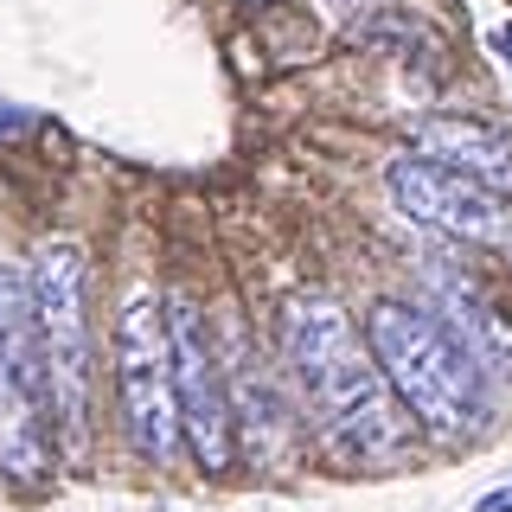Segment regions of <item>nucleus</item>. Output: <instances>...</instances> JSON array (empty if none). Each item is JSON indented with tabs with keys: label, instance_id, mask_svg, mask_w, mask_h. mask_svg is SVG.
Here are the masks:
<instances>
[{
	"label": "nucleus",
	"instance_id": "10",
	"mask_svg": "<svg viewBox=\"0 0 512 512\" xmlns=\"http://www.w3.org/2000/svg\"><path fill=\"white\" fill-rule=\"evenodd\" d=\"M474 512H512V480H506V487H493V493H480Z\"/></svg>",
	"mask_w": 512,
	"mask_h": 512
},
{
	"label": "nucleus",
	"instance_id": "3",
	"mask_svg": "<svg viewBox=\"0 0 512 512\" xmlns=\"http://www.w3.org/2000/svg\"><path fill=\"white\" fill-rule=\"evenodd\" d=\"M90 263L77 244H45L32 263V320H39V352H45V384H52V410L58 429L71 442V455L84 461L90 448V384H96V359H90Z\"/></svg>",
	"mask_w": 512,
	"mask_h": 512
},
{
	"label": "nucleus",
	"instance_id": "6",
	"mask_svg": "<svg viewBox=\"0 0 512 512\" xmlns=\"http://www.w3.org/2000/svg\"><path fill=\"white\" fill-rule=\"evenodd\" d=\"M167 333H173V391H180V429L192 442L205 474L231 468V384H224L212 327L192 301L167 308Z\"/></svg>",
	"mask_w": 512,
	"mask_h": 512
},
{
	"label": "nucleus",
	"instance_id": "11",
	"mask_svg": "<svg viewBox=\"0 0 512 512\" xmlns=\"http://www.w3.org/2000/svg\"><path fill=\"white\" fill-rule=\"evenodd\" d=\"M493 52H500L512 64V26H493Z\"/></svg>",
	"mask_w": 512,
	"mask_h": 512
},
{
	"label": "nucleus",
	"instance_id": "8",
	"mask_svg": "<svg viewBox=\"0 0 512 512\" xmlns=\"http://www.w3.org/2000/svg\"><path fill=\"white\" fill-rule=\"evenodd\" d=\"M416 141H423V154H442V167L468 173L474 186L512 192V141L500 135V128L436 116V122H416Z\"/></svg>",
	"mask_w": 512,
	"mask_h": 512
},
{
	"label": "nucleus",
	"instance_id": "7",
	"mask_svg": "<svg viewBox=\"0 0 512 512\" xmlns=\"http://www.w3.org/2000/svg\"><path fill=\"white\" fill-rule=\"evenodd\" d=\"M384 186H391L397 212L429 224V231H442V237H461V244H500L506 237L500 192L474 186L468 173L442 167V160H429V154H397L391 167H384Z\"/></svg>",
	"mask_w": 512,
	"mask_h": 512
},
{
	"label": "nucleus",
	"instance_id": "1",
	"mask_svg": "<svg viewBox=\"0 0 512 512\" xmlns=\"http://www.w3.org/2000/svg\"><path fill=\"white\" fill-rule=\"evenodd\" d=\"M282 352L295 372L301 410L314 416L320 442L340 461H397L410 448V423L397 410V391L384 384L378 359L359 352L352 320L327 295H295L282 308Z\"/></svg>",
	"mask_w": 512,
	"mask_h": 512
},
{
	"label": "nucleus",
	"instance_id": "12",
	"mask_svg": "<svg viewBox=\"0 0 512 512\" xmlns=\"http://www.w3.org/2000/svg\"><path fill=\"white\" fill-rule=\"evenodd\" d=\"M352 7H359V0H327V13H352Z\"/></svg>",
	"mask_w": 512,
	"mask_h": 512
},
{
	"label": "nucleus",
	"instance_id": "5",
	"mask_svg": "<svg viewBox=\"0 0 512 512\" xmlns=\"http://www.w3.org/2000/svg\"><path fill=\"white\" fill-rule=\"evenodd\" d=\"M116 397L122 429L148 468L180 455V391H173V333L160 320L154 288H135L116 320Z\"/></svg>",
	"mask_w": 512,
	"mask_h": 512
},
{
	"label": "nucleus",
	"instance_id": "9",
	"mask_svg": "<svg viewBox=\"0 0 512 512\" xmlns=\"http://www.w3.org/2000/svg\"><path fill=\"white\" fill-rule=\"evenodd\" d=\"M26 128H32V116H26L20 103H0V141H7V135H26Z\"/></svg>",
	"mask_w": 512,
	"mask_h": 512
},
{
	"label": "nucleus",
	"instance_id": "4",
	"mask_svg": "<svg viewBox=\"0 0 512 512\" xmlns=\"http://www.w3.org/2000/svg\"><path fill=\"white\" fill-rule=\"evenodd\" d=\"M52 468V384H45L32 276L0 256V474L39 487Z\"/></svg>",
	"mask_w": 512,
	"mask_h": 512
},
{
	"label": "nucleus",
	"instance_id": "2",
	"mask_svg": "<svg viewBox=\"0 0 512 512\" xmlns=\"http://www.w3.org/2000/svg\"><path fill=\"white\" fill-rule=\"evenodd\" d=\"M365 346H372L384 384L397 391V404H404L429 436L455 442V436H468V429H480V410H487L480 365L429 308L378 301L372 320H365Z\"/></svg>",
	"mask_w": 512,
	"mask_h": 512
}]
</instances>
